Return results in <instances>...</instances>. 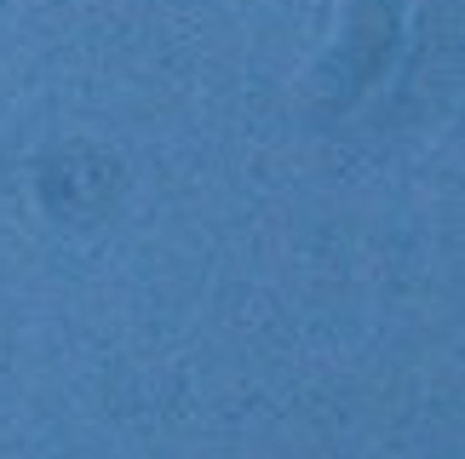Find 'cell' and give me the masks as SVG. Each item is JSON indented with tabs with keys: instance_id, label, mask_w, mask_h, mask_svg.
Listing matches in <instances>:
<instances>
[]
</instances>
